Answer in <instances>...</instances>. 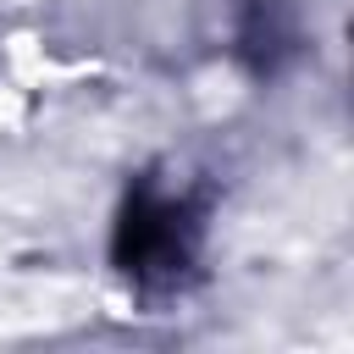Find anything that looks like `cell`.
I'll return each mask as SVG.
<instances>
[{
	"label": "cell",
	"instance_id": "cell-1",
	"mask_svg": "<svg viewBox=\"0 0 354 354\" xmlns=\"http://www.w3.org/2000/svg\"><path fill=\"white\" fill-rule=\"evenodd\" d=\"M194 205L188 199H171L149 183H138L122 205V221H116V260L127 277L138 282H160V277H177L194 254Z\"/></svg>",
	"mask_w": 354,
	"mask_h": 354
}]
</instances>
